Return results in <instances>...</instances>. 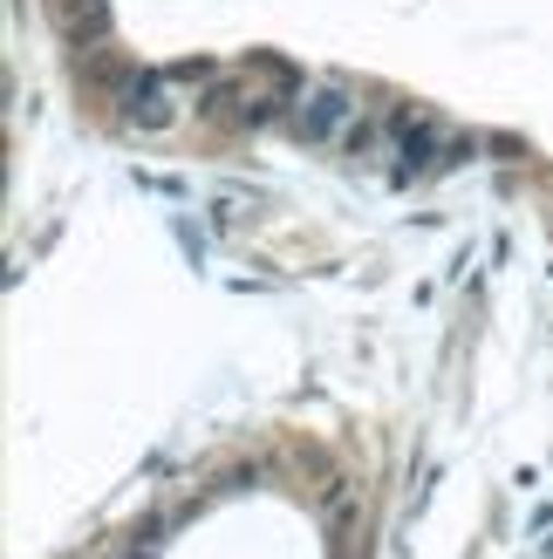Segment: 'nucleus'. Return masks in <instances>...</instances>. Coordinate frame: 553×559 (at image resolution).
Masks as SVG:
<instances>
[{
  "label": "nucleus",
  "mask_w": 553,
  "mask_h": 559,
  "mask_svg": "<svg viewBox=\"0 0 553 559\" xmlns=\"http://www.w3.org/2000/svg\"><path fill=\"white\" fill-rule=\"evenodd\" d=\"M42 8L62 27V41H75V48L103 41V27H109V0H42Z\"/></svg>",
  "instance_id": "nucleus-3"
},
{
  "label": "nucleus",
  "mask_w": 553,
  "mask_h": 559,
  "mask_svg": "<svg viewBox=\"0 0 553 559\" xmlns=\"http://www.w3.org/2000/svg\"><path fill=\"white\" fill-rule=\"evenodd\" d=\"M109 103H117V117L130 123V130H144V136H157V130H172L185 109H178V96H172V82H164L157 69H130L117 90H109Z\"/></svg>",
  "instance_id": "nucleus-1"
},
{
  "label": "nucleus",
  "mask_w": 553,
  "mask_h": 559,
  "mask_svg": "<svg viewBox=\"0 0 553 559\" xmlns=\"http://www.w3.org/2000/svg\"><path fill=\"white\" fill-rule=\"evenodd\" d=\"M349 117H355V103H349L342 90H315V96H301L294 130L308 136V144H328V136H342V130H349Z\"/></svg>",
  "instance_id": "nucleus-2"
}]
</instances>
